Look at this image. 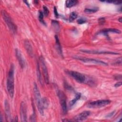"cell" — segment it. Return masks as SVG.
Masks as SVG:
<instances>
[{
    "label": "cell",
    "instance_id": "cell-26",
    "mask_svg": "<svg viewBox=\"0 0 122 122\" xmlns=\"http://www.w3.org/2000/svg\"><path fill=\"white\" fill-rule=\"evenodd\" d=\"M43 14L45 16H48L49 14V10L48 8L45 6H43Z\"/></svg>",
    "mask_w": 122,
    "mask_h": 122
},
{
    "label": "cell",
    "instance_id": "cell-35",
    "mask_svg": "<svg viewBox=\"0 0 122 122\" xmlns=\"http://www.w3.org/2000/svg\"><path fill=\"white\" fill-rule=\"evenodd\" d=\"M24 2L25 3H26V5H27V6H28L29 7V4H28V1H24Z\"/></svg>",
    "mask_w": 122,
    "mask_h": 122
},
{
    "label": "cell",
    "instance_id": "cell-20",
    "mask_svg": "<svg viewBox=\"0 0 122 122\" xmlns=\"http://www.w3.org/2000/svg\"><path fill=\"white\" fill-rule=\"evenodd\" d=\"M78 17V13L75 11H73L71 12L70 14L69 20L70 21H72L75 20Z\"/></svg>",
    "mask_w": 122,
    "mask_h": 122
},
{
    "label": "cell",
    "instance_id": "cell-22",
    "mask_svg": "<svg viewBox=\"0 0 122 122\" xmlns=\"http://www.w3.org/2000/svg\"><path fill=\"white\" fill-rule=\"evenodd\" d=\"M42 102L44 109L48 107L49 105V102L48 100L46 98H43V99H42Z\"/></svg>",
    "mask_w": 122,
    "mask_h": 122
},
{
    "label": "cell",
    "instance_id": "cell-18",
    "mask_svg": "<svg viewBox=\"0 0 122 122\" xmlns=\"http://www.w3.org/2000/svg\"><path fill=\"white\" fill-rule=\"evenodd\" d=\"M78 3V0H67L65 2V5L67 8H71L77 5Z\"/></svg>",
    "mask_w": 122,
    "mask_h": 122
},
{
    "label": "cell",
    "instance_id": "cell-33",
    "mask_svg": "<svg viewBox=\"0 0 122 122\" xmlns=\"http://www.w3.org/2000/svg\"><path fill=\"white\" fill-rule=\"evenodd\" d=\"M63 122H71V120H70L69 119H63L62 120Z\"/></svg>",
    "mask_w": 122,
    "mask_h": 122
},
{
    "label": "cell",
    "instance_id": "cell-17",
    "mask_svg": "<svg viewBox=\"0 0 122 122\" xmlns=\"http://www.w3.org/2000/svg\"><path fill=\"white\" fill-rule=\"evenodd\" d=\"M81 97V93H80V92L76 93V94H75V97H74V98L72 100H71L70 101V102H69V106L70 107L72 106L76 103V102L80 99Z\"/></svg>",
    "mask_w": 122,
    "mask_h": 122
},
{
    "label": "cell",
    "instance_id": "cell-32",
    "mask_svg": "<svg viewBox=\"0 0 122 122\" xmlns=\"http://www.w3.org/2000/svg\"><path fill=\"white\" fill-rule=\"evenodd\" d=\"M54 14H55V17H57V18L58 17L59 14H58V12H57V9H56V8L55 7L54 8Z\"/></svg>",
    "mask_w": 122,
    "mask_h": 122
},
{
    "label": "cell",
    "instance_id": "cell-14",
    "mask_svg": "<svg viewBox=\"0 0 122 122\" xmlns=\"http://www.w3.org/2000/svg\"><path fill=\"white\" fill-rule=\"evenodd\" d=\"M4 106H5V117L7 121H8L10 119V104L9 103V102L7 100L5 101L4 102Z\"/></svg>",
    "mask_w": 122,
    "mask_h": 122
},
{
    "label": "cell",
    "instance_id": "cell-31",
    "mask_svg": "<svg viewBox=\"0 0 122 122\" xmlns=\"http://www.w3.org/2000/svg\"><path fill=\"white\" fill-rule=\"evenodd\" d=\"M122 81H118V82H116V83L114 84V86L115 87H116V88H117V87H119L121 86L122 85Z\"/></svg>",
    "mask_w": 122,
    "mask_h": 122
},
{
    "label": "cell",
    "instance_id": "cell-12",
    "mask_svg": "<svg viewBox=\"0 0 122 122\" xmlns=\"http://www.w3.org/2000/svg\"><path fill=\"white\" fill-rule=\"evenodd\" d=\"M81 51L90 53V54H113V55H119V53L114 52L112 51H94V50H81Z\"/></svg>",
    "mask_w": 122,
    "mask_h": 122
},
{
    "label": "cell",
    "instance_id": "cell-25",
    "mask_svg": "<svg viewBox=\"0 0 122 122\" xmlns=\"http://www.w3.org/2000/svg\"><path fill=\"white\" fill-rule=\"evenodd\" d=\"M39 19L41 22L43 23H45L43 20V13L41 10H40L39 12Z\"/></svg>",
    "mask_w": 122,
    "mask_h": 122
},
{
    "label": "cell",
    "instance_id": "cell-34",
    "mask_svg": "<svg viewBox=\"0 0 122 122\" xmlns=\"http://www.w3.org/2000/svg\"><path fill=\"white\" fill-rule=\"evenodd\" d=\"M118 21H119L120 23H121V22H122V17H120L119 19H118Z\"/></svg>",
    "mask_w": 122,
    "mask_h": 122
},
{
    "label": "cell",
    "instance_id": "cell-13",
    "mask_svg": "<svg viewBox=\"0 0 122 122\" xmlns=\"http://www.w3.org/2000/svg\"><path fill=\"white\" fill-rule=\"evenodd\" d=\"M24 45L28 54L31 57H32L33 56V50L30 41L28 40H25L24 42Z\"/></svg>",
    "mask_w": 122,
    "mask_h": 122
},
{
    "label": "cell",
    "instance_id": "cell-23",
    "mask_svg": "<svg viewBox=\"0 0 122 122\" xmlns=\"http://www.w3.org/2000/svg\"><path fill=\"white\" fill-rule=\"evenodd\" d=\"M37 75H38V79H39V81L41 82V83H42L41 73L40 72V66H39V63H38V64H37Z\"/></svg>",
    "mask_w": 122,
    "mask_h": 122
},
{
    "label": "cell",
    "instance_id": "cell-3",
    "mask_svg": "<svg viewBox=\"0 0 122 122\" xmlns=\"http://www.w3.org/2000/svg\"><path fill=\"white\" fill-rule=\"evenodd\" d=\"M33 92L36 100V105L38 109L39 112L41 115H43L44 114V108L42 105V99L41 98V95L40 94L39 89L36 83H34Z\"/></svg>",
    "mask_w": 122,
    "mask_h": 122
},
{
    "label": "cell",
    "instance_id": "cell-9",
    "mask_svg": "<svg viewBox=\"0 0 122 122\" xmlns=\"http://www.w3.org/2000/svg\"><path fill=\"white\" fill-rule=\"evenodd\" d=\"M20 116L21 122L27 121V108L26 103L21 102L20 105Z\"/></svg>",
    "mask_w": 122,
    "mask_h": 122
},
{
    "label": "cell",
    "instance_id": "cell-1",
    "mask_svg": "<svg viewBox=\"0 0 122 122\" xmlns=\"http://www.w3.org/2000/svg\"><path fill=\"white\" fill-rule=\"evenodd\" d=\"M7 89L10 96L13 98L14 93V67L12 65L9 71L6 83Z\"/></svg>",
    "mask_w": 122,
    "mask_h": 122
},
{
    "label": "cell",
    "instance_id": "cell-24",
    "mask_svg": "<svg viewBox=\"0 0 122 122\" xmlns=\"http://www.w3.org/2000/svg\"><path fill=\"white\" fill-rule=\"evenodd\" d=\"M87 21V20L86 18H80L77 20V22L79 24H83V23H85V22H86Z\"/></svg>",
    "mask_w": 122,
    "mask_h": 122
},
{
    "label": "cell",
    "instance_id": "cell-7",
    "mask_svg": "<svg viewBox=\"0 0 122 122\" xmlns=\"http://www.w3.org/2000/svg\"><path fill=\"white\" fill-rule=\"evenodd\" d=\"M73 58L78 60L79 61H81L84 62H88V63H93L94 64H98L101 65H107L108 63L99 60H97L95 59H92V58H86V57H79V56H75L73 57Z\"/></svg>",
    "mask_w": 122,
    "mask_h": 122
},
{
    "label": "cell",
    "instance_id": "cell-2",
    "mask_svg": "<svg viewBox=\"0 0 122 122\" xmlns=\"http://www.w3.org/2000/svg\"><path fill=\"white\" fill-rule=\"evenodd\" d=\"M1 16L3 20H4L7 26L9 28L10 31L13 34H16L17 30V27L16 24L14 23L11 18L9 14L4 10H2L1 11Z\"/></svg>",
    "mask_w": 122,
    "mask_h": 122
},
{
    "label": "cell",
    "instance_id": "cell-4",
    "mask_svg": "<svg viewBox=\"0 0 122 122\" xmlns=\"http://www.w3.org/2000/svg\"><path fill=\"white\" fill-rule=\"evenodd\" d=\"M66 72L79 83H86L87 82V78L86 77V76L82 73L73 71H67Z\"/></svg>",
    "mask_w": 122,
    "mask_h": 122
},
{
    "label": "cell",
    "instance_id": "cell-30",
    "mask_svg": "<svg viewBox=\"0 0 122 122\" xmlns=\"http://www.w3.org/2000/svg\"><path fill=\"white\" fill-rule=\"evenodd\" d=\"M114 78L117 80H122V75L121 74H116L114 75Z\"/></svg>",
    "mask_w": 122,
    "mask_h": 122
},
{
    "label": "cell",
    "instance_id": "cell-6",
    "mask_svg": "<svg viewBox=\"0 0 122 122\" xmlns=\"http://www.w3.org/2000/svg\"><path fill=\"white\" fill-rule=\"evenodd\" d=\"M58 96L59 98L60 105L62 112L64 114H65L67 112V105L66 96L63 92L61 91H59L58 92Z\"/></svg>",
    "mask_w": 122,
    "mask_h": 122
},
{
    "label": "cell",
    "instance_id": "cell-29",
    "mask_svg": "<svg viewBox=\"0 0 122 122\" xmlns=\"http://www.w3.org/2000/svg\"><path fill=\"white\" fill-rule=\"evenodd\" d=\"M105 19L103 17L98 19V22L100 24H103L105 23Z\"/></svg>",
    "mask_w": 122,
    "mask_h": 122
},
{
    "label": "cell",
    "instance_id": "cell-21",
    "mask_svg": "<svg viewBox=\"0 0 122 122\" xmlns=\"http://www.w3.org/2000/svg\"><path fill=\"white\" fill-rule=\"evenodd\" d=\"M51 24L54 29L56 30H58L59 29V22L55 20H52L51 21Z\"/></svg>",
    "mask_w": 122,
    "mask_h": 122
},
{
    "label": "cell",
    "instance_id": "cell-8",
    "mask_svg": "<svg viewBox=\"0 0 122 122\" xmlns=\"http://www.w3.org/2000/svg\"><path fill=\"white\" fill-rule=\"evenodd\" d=\"M40 61L41 65V67L42 70V73L43 75V78L45 82L47 84H49V76L48 71L47 69V67L45 61V60L42 56H41L40 57Z\"/></svg>",
    "mask_w": 122,
    "mask_h": 122
},
{
    "label": "cell",
    "instance_id": "cell-10",
    "mask_svg": "<svg viewBox=\"0 0 122 122\" xmlns=\"http://www.w3.org/2000/svg\"><path fill=\"white\" fill-rule=\"evenodd\" d=\"M15 54L19 62V63L21 68L23 69L25 66V61L24 58L20 51L18 49H15Z\"/></svg>",
    "mask_w": 122,
    "mask_h": 122
},
{
    "label": "cell",
    "instance_id": "cell-15",
    "mask_svg": "<svg viewBox=\"0 0 122 122\" xmlns=\"http://www.w3.org/2000/svg\"><path fill=\"white\" fill-rule=\"evenodd\" d=\"M109 32H113V33H116L119 34L121 33V31L119 30H118L116 29L109 28V29H105L101 30L100 32H99V33L103 34V35H105L107 36V35Z\"/></svg>",
    "mask_w": 122,
    "mask_h": 122
},
{
    "label": "cell",
    "instance_id": "cell-19",
    "mask_svg": "<svg viewBox=\"0 0 122 122\" xmlns=\"http://www.w3.org/2000/svg\"><path fill=\"white\" fill-rule=\"evenodd\" d=\"M99 10L98 7H94L92 8H87L84 9V12L86 13H93L97 12Z\"/></svg>",
    "mask_w": 122,
    "mask_h": 122
},
{
    "label": "cell",
    "instance_id": "cell-28",
    "mask_svg": "<svg viewBox=\"0 0 122 122\" xmlns=\"http://www.w3.org/2000/svg\"><path fill=\"white\" fill-rule=\"evenodd\" d=\"M102 2H106L107 3H113L115 4H121L122 3L121 1H109V0H106V1H102Z\"/></svg>",
    "mask_w": 122,
    "mask_h": 122
},
{
    "label": "cell",
    "instance_id": "cell-11",
    "mask_svg": "<svg viewBox=\"0 0 122 122\" xmlns=\"http://www.w3.org/2000/svg\"><path fill=\"white\" fill-rule=\"evenodd\" d=\"M90 112L89 111H85L80 113L76 115L73 118L75 121L81 122L87 119V118L90 115Z\"/></svg>",
    "mask_w": 122,
    "mask_h": 122
},
{
    "label": "cell",
    "instance_id": "cell-27",
    "mask_svg": "<svg viewBox=\"0 0 122 122\" xmlns=\"http://www.w3.org/2000/svg\"><path fill=\"white\" fill-rule=\"evenodd\" d=\"M113 64L117 65H121L122 64V57H120L118 59H117L113 63Z\"/></svg>",
    "mask_w": 122,
    "mask_h": 122
},
{
    "label": "cell",
    "instance_id": "cell-16",
    "mask_svg": "<svg viewBox=\"0 0 122 122\" xmlns=\"http://www.w3.org/2000/svg\"><path fill=\"white\" fill-rule=\"evenodd\" d=\"M55 44H56L57 50L58 51V52L61 55V56H62V51L61 46L58 36L57 35L55 36Z\"/></svg>",
    "mask_w": 122,
    "mask_h": 122
},
{
    "label": "cell",
    "instance_id": "cell-5",
    "mask_svg": "<svg viewBox=\"0 0 122 122\" xmlns=\"http://www.w3.org/2000/svg\"><path fill=\"white\" fill-rule=\"evenodd\" d=\"M111 102L109 100H100L90 102L87 106L90 108H99L109 105Z\"/></svg>",
    "mask_w": 122,
    "mask_h": 122
}]
</instances>
